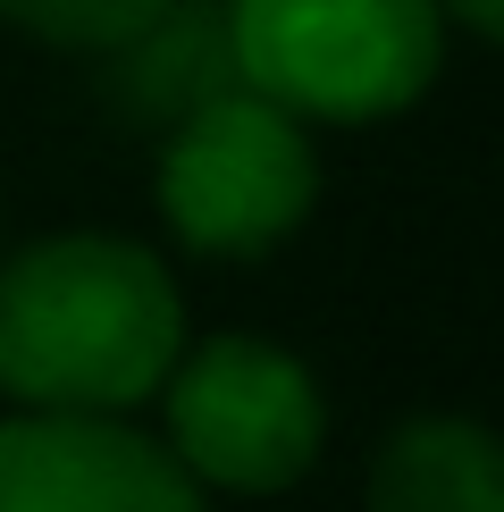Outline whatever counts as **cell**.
I'll return each mask as SVG.
<instances>
[{
	"instance_id": "6da1fadb",
	"label": "cell",
	"mask_w": 504,
	"mask_h": 512,
	"mask_svg": "<svg viewBox=\"0 0 504 512\" xmlns=\"http://www.w3.org/2000/svg\"><path fill=\"white\" fill-rule=\"evenodd\" d=\"M185 353V294L135 236L59 227L0 261V395L17 412H143Z\"/></svg>"
},
{
	"instance_id": "7a4b0ae2",
	"label": "cell",
	"mask_w": 504,
	"mask_h": 512,
	"mask_svg": "<svg viewBox=\"0 0 504 512\" xmlns=\"http://www.w3.org/2000/svg\"><path fill=\"white\" fill-rule=\"evenodd\" d=\"M236 84L303 126H378L446 68L437 0H227Z\"/></svg>"
},
{
	"instance_id": "5b68a950",
	"label": "cell",
	"mask_w": 504,
	"mask_h": 512,
	"mask_svg": "<svg viewBox=\"0 0 504 512\" xmlns=\"http://www.w3.org/2000/svg\"><path fill=\"white\" fill-rule=\"evenodd\" d=\"M0 512H210L135 412H9Z\"/></svg>"
},
{
	"instance_id": "277c9868",
	"label": "cell",
	"mask_w": 504,
	"mask_h": 512,
	"mask_svg": "<svg viewBox=\"0 0 504 512\" xmlns=\"http://www.w3.org/2000/svg\"><path fill=\"white\" fill-rule=\"evenodd\" d=\"M311 202H320V152L311 126L278 101L227 84L177 126H160L152 210L194 261H261L311 219Z\"/></svg>"
},
{
	"instance_id": "52a82bcc",
	"label": "cell",
	"mask_w": 504,
	"mask_h": 512,
	"mask_svg": "<svg viewBox=\"0 0 504 512\" xmlns=\"http://www.w3.org/2000/svg\"><path fill=\"white\" fill-rule=\"evenodd\" d=\"M110 68V101L135 126H177L202 110L210 93L236 84V51H227V0H168L143 34H126L118 51H101Z\"/></svg>"
},
{
	"instance_id": "9c48e42d",
	"label": "cell",
	"mask_w": 504,
	"mask_h": 512,
	"mask_svg": "<svg viewBox=\"0 0 504 512\" xmlns=\"http://www.w3.org/2000/svg\"><path fill=\"white\" fill-rule=\"evenodd\" d=\"M446 9V26H462L471 42H496L504 34V0H437Z\"/></svg>"
},
{
	"instance_id": "8992f818",
	"label": "cell",
	"mask_w": 504,
	"mask_h": 512,
	"mask_svg": "<svg viewBox=\"0 0 504 512\" xmlns=\"http://www.w3.org/2000/svg\"><path fill=\"white\" fill-rule=\"evenodd\" d=\"M362 512H504V445L479 412H404L362 471Z\"/></svg>"
},
{
	"instance_id": "ba28073f",
	"label": "cell",
	"mask_w": 504,
	"mask_h": 512,
	"mask_svg": "<svg viewBox=\"0 0 504 512\" xmlns=\"http://www.w3.org/2000/svg\"><path fill=\"white\" fill-rule=\"evenodd\" d=\"M160 9L168 0H0V17H9L17 34L51 42V51H84V59L118 51V42L143 34Z\"/></svg>"
},
{
	"instance_id": "3957f363",
	"label": "cell",
	"mask_w": 504,
	"mask_h": 512,
	"mask_svg": "<svg viewBox=\"0 0 504 512\" xmlns=\"http://www.w3.org/2000/svg\"><path fill=\"white\" fill-rule=\"evenodd\" d=\"M160 445L177 454V471L202 496H286L311 479V462L328 454V395L311 378V361L278 345V336H185L177 370L160 378Z\"/></svg>"
}]
</instances>
